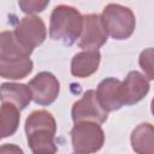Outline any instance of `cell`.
<instances>
[{
    "mask_svg": "<svg viewBox=\"0 0 154 154\" xmlns=\"http://www.w3.org/2000/svg\"><path fill=\"white\" fill-rule=\"evenodd\" d=\"M149 90V83L143 75L131 71L124 82H120V96L124 105H134L141 101Z\"/></svg>",
    "mask_w": 154,
    "mask_h": 154,
    "instance_id": "9",
    "label": "cell"
},
{
    "mask_svg": "<svg viewBox=\"0 0 154 154\" xmlns=\"http://www.w3.org/2000/svg\"><path fill=\"white\" fill-rule=\"evenodd\" d=\"M96 96L101 107L107 112L119 109L124 106L120 96V81L116 78L103 79L97 87Z\"/></svg>",
    "mask_w": 154,
    "mask_h": 154,
    "instance_id": "10",
    "label": "cell"
},
{
    "mask_svg": "<svg viewBox=\"0 0 154 154\" xmlns=\"http://www.w3.org/2000/svg\"><path fill=\"white\" fill-rule=\"evenodd\" d=\"M31 49L23 46L14 32L12 31H2L0 32V60L11 61V60H22L29 58L31 54Z\"/></svg>",
    "mask_w": 154,
    "mask_h": 154,
    "instance_id": "11",
    "label": "cell"
},
{
    "mask_svg": "<svg viewBox=\"0 0 154 154\" xmlns=\"http://www.w3.org/2000/svg\"><path fill=\"white\" fill-rule=\"evenodd\" d=\"M82 28L83 17L76 8L60 5L53 10L49 25L51 38L72 45L79 37Z\"/></svg>",
    "mask_w": 154,
    "mask_h": 154,
    "instance_id": "2",
    "label": "cell"
},
{
    "mask_svg": "<svg viewBox=\"0 0 154 154\" xmlns=\"http://www.w3.org/2000/svg\"><path fill=\"white\" fill-rule=\"evenodd\" d=\"M154 131L148 123L138 125L131 135L132 149L140 154H153L154 152Z\"/></svg>",
    "mask_w": 154,
    "mask_h": 154,
    "instance_id": "14",
    "label": "cell"
},
{
    "mask_svg": "<svg viewBox=\"0 0 154 154\" xmlns=\"http://www.w3.org/2000/svg\"><path fill=\"white\" fill-rule=\"evenodd\" d=\"M32 70V61L26 58L22 60L4 61L0 60V76L10 79H20L28 76Z\"/></svg>",
    "mask_w": 154,
    "mask_h": 154,
    "instance_id": "16",
    "label": "cell"
},
{
    "mask_svg": "<svg viewBox=\"0 0 154 154\" xmlns=\"http://www.w3.org/2000/svg\"><path fill=\"white\" fill-rule=\"evenodd\" d=\"M72 119L75 123L94 122L102 124L107 119V111H105L96 96V91L88 90L81 100L73 103Z\"/></svg>",
    "mask_w": 154,
    "mask_h": 154,
    "instance_id": "5",
    "label": "cell"
},
{
    "mask_svg": "<svg viewBox=\"0 0 154 154\" xmlns=\"http://www.w3.org/2000/svg\"><path fill=\"white\" fill-rule=\"evenodd\" d=\"M31 99L29 85L18 83H4L0 85V101L12 103L18 109L25 108Z\"/></svg>",
    "mask_w": 154,
    "mask_h": 154,
    "instance_id": "13",
    "label": "cell"
},
{
    "mask_svg": "<svg viewBox=\"0 0 154 154\" xmlns=\"http://www.w3.org/2000/svg\"><path fill=\"white\" fill-rule=\"evenodd\" d=\"M19 119V109L12 103L2 102L0 107V138L13 135L18 128Z\"/></svg>",
    "mask_w": 154,
    "mask_h": 154,
    "instance_id": "15",
    "label": "cell"
},
{
    "mask_svg": "<svg viewBox=\"0 0 154 154\" xmlns=\"http://www.w3.org/2000/svg\"><path fill=\"white\" fill-rule=\"evenodd\" d=\"M101 20L105 31L116 40H124L131 36L136 24L132 11L117 4H109L103 8Z\"/></svg>",
    "mask_w": 154,
    "mask_h": 154,
    "instance_id": "3",
    "label": "cell"
},
{
    "mask_svg": "<svg viewBox=\"0 0 154 154\" xmlns=\"http://www.w3.org/2000/svg\"><path fill=\"white\" fill-rule=\"evenodd\" d=\"M140 65L142 70L147 73L149 79H153V49L148 48L141 53Z\"/></svg>",
    "mask_w": 154,
    "mask_h": 154,
    "instance_id": "18",
    "label": "cell"
},
{
    "mask_svg": "<svg viewBox=\"0 0 154 154\" xmlns=\"http://www.w3.org/2000/svg\"><path fill=\"white\" fill-rule=\"evenodd\" d=\"M29 88L34 101L38 105L47 106L58 97L60 85L54 75L51 72H41L29 82Z\"/></svg>",
    "mask_w": 154,
    "mask_h": 154,
    "instance_id": "6",
    "label": "cell"
},
{
    "mask_svg": "<svg viewBox=\"0 0 154 154\" xmlns=\"http://www.w3.org/2000/svg\"><path fill=\"white\" fill-rule=\"evenodd\" d=\"M78 46L84 49H97L107 40L101 17L97 14H88L83 18V28Z\"/></svg>",
    "mask_w": 154,
    "mask_h": 154,
    "instance_id": "8",
    "label": "cell"
},
{
    "mask_svg": "<svg viewBox=\"0 0 154 154\" xmlns=\"http://www.w3.org/2000/svg\"><path fill=\"white\" fill-rule=\"evenodd\" d=\"M100 53L97 49H87L76 54L71 63V72L76 77H88L93 75L100 64Z\"/></svg>",
    "mask_w": 154,
    "mask_h": 154,
    "instance_id": "12",
    "label": "cell"
},
{
    "mask_svg": "<svg viewBox=\"0 0 154 154\" xmlns=\"http://www.w3.org/2000/svg\"><path fill=\"white\" fill-rule=\"evenodd\" d=\"M71 140L75 152L93 153L102 147L105 135L97 123L79 122L71 130Z\"/></svg>",
    "mask_w": 154,
    "mask_h": 154,
    "instance_id": "4",
    "label": "cell"
},
{
    "mask_svg": "<svg viewBox=\"0 0 154 154\" xmlns=\"http://www.w3.org/2000/svg\"><path fill=\"white\" fill-rule=\"evenodd\" d=\"M46 34L45 23L36 16L24 17L14 30V36L17 40L31 51L45 41Z\"/></svg>",
    "mask_w": 154,
    "mask_h": 154,
    "instance_id": "7",
    "label": "cell"
},
{
    "mask_svg": "<svg viewBox=\"0 0 154 154\" xmlns=\"http://www.w3.org/2000/svg\"><path fill=\"white\" fill-rule=\"evenodd\" d=\"M19 152V153H22V149H19V148H17V147H13V146H4L2 148H0V152Z\"/></svg>",
    "mask_w": 154,
    "mask_h": 154,
    "instance_id": "19",
    "label": "cell"
},
{
    "mask_svg": "<svg viewBox=\"0 0 154 154\" xmlns=\"http://www.w3.org/2000/svg\"><path fill=\"white\" fill-rule=\"evenodd\" d=\"M28 144L36 154L55 153V120L47 111H34L25 122Z\"/></svg>",
    "mask_w": 154,
    "mask_h": 154,
    "instance_id": "1",
    "label": "cell"
},
{
    "mask_svg": "<svg viewBox=\"0 0 154 154\" xmlns=\"http://www.w3.org/2000/svg\"><path fill=\"white\" fill-rule=\"evenodd\" d=\"M49 0H19V6L25 13H37L43 11Z\"/></svg>",
    "mask_w": 154,
    "mask_h": 154,
    "instance_id": "17",
    "label": "cell"
}]
</instances>
